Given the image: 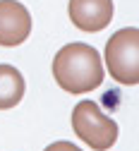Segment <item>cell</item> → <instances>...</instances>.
Instances as JSON below:
<instances>
[{
    "instance_id": "3",
    "label": "cell",
    "mask_w": 139,
    "mask_h": 151,
    "mask_svg": "<svg viewBox=\"0 0 139 151\" xmlns=\"http://www.w3.org/2000/svg\"><path fill=\"white\" fill-rule=\"evenodd\" d=\"M72 129L96 151H108L117 142V122L108 118L94 101H79L72 110Z\"/></svg>"
},
{
    "instance_id": "7",
    "label": "cell",
    "mask_w": 139,
    "mask_h": 151,
    "mask_svg": "<svg viewBox=\"0 0 139 151\" xmlns=\"http://www.w3.org/2000/svg\"><path fill=\"white\" fill-rule=\"evenodd\" d=\"M43 151H82V149H79L77 144H72V142H53L50 146H46Z\"/></svg>"
},
{
    "instance_id": "1",
    "label": "cell",
    "mask_w": 139,
    "mask_h": 151,
    "mask_svg": "<svg viewBox=\"0 0 139 151\" xmlns=\"http://www.w3.org/2000/svg\"><path fill=\"white\" fill-rule=\"evenodd\" d=\"M53 77L67 93H89L103 82L101 53L89 43H67L53 58Z\"/></svg>"
},
{
    "instance_id": "6",
    "label": "cell",
    "mask_w": 139,
    "mask_h": 151,
    "mask_svg": "<svg viewBox=\"0 0 139 151\" xmlns=\"http://www.w3.org/2000/svg\"><path fill=\"white\" fill-rule=\"evenodd\" d=\"M24 91H27V82L22 72L12 65H0V110L14 108L24 99Z\"/></svg>"
},
{
    "instance_id": "2",
    "label": "cell",
    "mask_w": 139,
    "mask_h": 151,
    "mask_svg": "<svg viewBox=\"0 0 139 151\" xmlns=\"http://www.w3.org/2000/svg\"><path fill=\"white\" fill-rule=\"evenodd\" d=\"M106 65L115 82L139 84V29L125 27L115 31L106 43Z\"/></svg>"
},
{
    "instance_id": "5",
    "label": "cell",
    "mask_w": 139,
    "mask_h": 151,
    "mask_svg": "<svg viewBox=\"0 0 139 151\" xmlns=\"http://www.w3.org/2000/svg\"><path fill=\"white\" fill-rule=\"evenodd\" d=\"M70 19L77 29L96 34L113 19V0H70Z\"/></svg>"
},
{
    "instance_id": "4",
    "label": "cell",
    "mask_w": 139,
    "mask_h": 151,
    "mask_svg": "<svg viewBox=\"0 0 139 151\" xmlns=\"http://www.w3.org/2000/svg\"><path fill=\"white\" fill-rule=\"evenodd\" d=\"M31 14L17 0H0V46L12 48L29 39Z\"/></svg>"
}]
</instances>
